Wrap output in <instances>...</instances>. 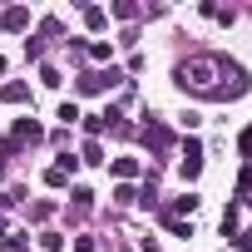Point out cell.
Segmentation results:
<instances>
[{
  "instance_id": "ffe728a7",
  "label": "cell",
  "mask_w": 252,
  "mask_h": 252,
  "mask_svg": "<svg viewBox=\"0 0 252 252\" xmlns=\"http://www.w3.org/2000/svg\"><path fill=\"white\" fill-rule=\"evenodd\" d=\"M60 119H64V124H74V119H84V114H79V104H74V99H64V104H60Z\"/></svg>"
},
{
  "instance_id": "3957f363",
  "label": "cell",
  "mask_w": 252,
  "mask_h": 252,
  "mask_svg": "<svg viewBox=\"0 0 252 252\" xmlns=\"http://www.w3.org/2000/svg\"><path fill=\"white\" fill-rule=\"evenodd\" d=\"M45 139V129H40V124L35 119H15V129H10V139H5V149H0V154H20V149H30V144H40Z\"/></svg>"
},
{
  "instance_id": "484cf974",
  "label": "cell",
  "mask_w": 252,
  "mask_h": 252,
  "mask_svg": "<svg viewBox=\"0 0 252 252\" xmlns=\"http://www.w3.org/2000/svg\"><path fill=\"white\" fill-rule=\"evenodd\" d=\"M232 242H237V247H242V252H252V232H237V237H232Z\"/></svg>"
},
{
  "instance_id": "7c38bea8",
  "label": "cell",
  "mask_w": 252,
  "mask_h": 252,
  "mask_svg": "<svg viewBox=\"0 0 252 252\" xmlns=\"http://www.w3.org/2000/svg\"><path fill=\"white\" fill-rule=\"evenodd\" d=\"M222 232H227V237H237V232H242V208H237V203L222 213Z\"/></svg>"
},
{
  "instance_id": "7402d4cb",
  "label": "cell",
  "mask_w": 252,
  "mask_h": 252,
  "mask_svg": "<svg viewBox=\"0 0 252 252\" xmlns=\"http://www.w3.org/2000/svg\"><path fill=\"white\" fill-rule=\"evenodd\" d=\"M247 193H252V163H247V168H242V178H237V198H247Z\"/></svg>"
},
{
  "instance_id": "9c48e42d",
  "label": "cell",
  "mask_w": 252,
  "mask_h": 252,
  "mask_svg": "<svg viewBox=\"0 0 252 252\" xmlns=\"http://www.w3.org/2000/svg\"><path fill=\"white\" fill-rule=\"evenodd\" d=\"M0 252H30V232H5L0 237Z\"/></svg>"
},
{
  "instance_id": "8fae6325",
  "label": "cell",
  "mask_w": 252,
  "mask_h": 252,
  "mask_svg": "<svg viewBox=\"0 0 252 252\" xmlns=\"http://www.w3.org/2000/svg\"><path fill=\"white\" fill-rule=\"evenodd\" d=\"M193 208H198V198H193V193H183V198H173L163 213H173V218H183V213H188V218H193Z\"/></svg>"
},
{
  "instance_id": "603a6c76",
  "label": "cell",
  "mask_w": 252,
  "mask_h": 252,
  "mask_svg": "<svg viewBox=\"0 0 252 252\" xmlns=\"http://www.w3.org/2000/svg\"><path fill=\"white\" fill-rule=\"evenodd\" d=\"M60 168H64V173L74 178V173H79V158H74V154H60Z\"/></svg>"
},
{
  "instance_id": "277c9868",
  "label": "cell",
  "mask_w": 252,
  "mask_h": 252,
  "mask_svg": "<svg viewBox=\"0 0 252 252\" xmlns=\"http://www.w3.org/2000/svg\"><path fill=\"white\" fill-rule=\"evenodd\" d=\"M144 144H149L154 154H168V149H173V129H168L163 119H149V124H144Z\"/></svg>"
},
{
  "instance_id": "2e32d148",
  "label": "cell",
  "mask_w": 252,
  "mask_h": 252,
  "mask_svg": "<svg viewBox=\"0 0 252 252\" xmlns=\"http://www.w3.org/2000/svg\"><path fill=\"white\" fill-rule=\"evenodd\" d=\"M109 15H119V20H134V15H139V5H134V0H114V5H109Z\"/></svg>"
},
{
  "instance_id": "44dd1931",
  "label": "cell",
  "mask_w": 252,
  "mask_h": 252,
  "mask_svg": "<svg viewBox=\"0 0 252 252\" xmlns=\"http://www.w3.org/2000/svg\"><path fill=\"white\" fill-rule=\"evenodd\" d=\"M114 198H119V203H139V193H134V183H119V188H114Z\"/></svg>"
},
{
  "instance_id": "30bf717a",
  "label": "cell",
  "mask_w": 252,
  "mask_h": 252,
  "mask_svg": "<svg viewBox=\"0 0 252 252\" xmlns=\"http://www.w3.org/2000/svg\"><path fill=\"white\" fill-rule=\"evenodd\" d=\"M89 60H99V64H114V45H109V40H89Z\"/></svg>"
},
{
  "instance_id": "83f0119b",
  "label": "cell",
  "mask_w": 252,
  "mask_h": 252,
  "mask_svg": "<svg viewBox=\"0 0 252 252\" xmlns=\"http://www.w3.org/2000/svg\"><path fill=\"white\" fill-rule=\"evenodd\" d=\"M0 74H5V60H0Z\"/></svg>"
},
{
  "instance_id": "5b68a950",
  "label": "cell",
  "mask_w": 252,
  "mask_h": 252,
  "mask_svg": "<svg viewBox=\"0 0 252 252\" xmlns=\"http://www.w3.org/2000/svg\"><path fill=\"white\" fill-rule=\"evenodd\" d=\"M178 173H183V183H193V178L203 173V144H198V139L183 144V163H178Z\"/></svg>"
},
{
  "instance_id": "d6986e66",
  "label": "cell",
  "mask_w": 252,
  "mask_h": 252,
  "mask_svg": "<svg viewBox=\"0 0 252 252\" xmlns=\"http://www.w3.org/2000/svg\"><path fill=\"white\" fill-rule=\"evenodd\" d=\"M40 247L45 252H64V232H40Z\"/></svg>"
},
{
  "instance_id": "7a4b0ae2",
  "label": "cell",
  "mask_w": 252,
  "mask_h": 252,
  "mask_svg": "<svg viewBox=\"0 0 252 252\" xmlns=\"http://www.w3.org/2000/svg\"><path fill=\"white\" fill-rule=\"evenodd\" d=\"M119 84H129V79H124V69H114V64L74 79V89H79V94H104V89H119Z\"/></svg>"
},
{
  "instance_id": "ac0fdd59",
  "label": "cell",
  "mask_w": 252,
  "mask_h": 252,
  "mask_svg": "<svg viewBox=\"0 0 252 252\" xmlns=\"http://www.w3.org/2000/svg\"><path fill=\"white\" fill-rule=\"evenodd\" d=\"M45 183H50V188H69V173L55 163V168H45Z\"/></svg>"
},
{
  "instance_id": "ba28073f",
  "label": "cell",
  "mask_w": 252,
  "mask_h": 252,
  "mask_svg": "<svg viewBox=\"0 0 252 252\" xmlns=\"http://www.w3.org/2000/svg\"><path fill=\"white\" fill-rule=\"evenodd\" d=\"M0 99H5V104H25V99H30V84H20V79L0 84Z\"/></svg>"
},
{
  "instance_id": "e0dca14e",
  "label": "cell",
  "mask_w": 252,
  "mask_h": 252,
  "mask_svg": "<svg viewBox=\"0 0 252 252\" xmlns=\"http://www.w3.org/2000/svg\"><path fill=\"white\" fill-rule=\"evenodd\" d=\"M40 84H45V89H60L64 79H60V69H55V64H40Z\"/></svg>"
},
{
  "instance_id": "d4e9b609",
  "label": "cell",
  "mask_w": 252,
  "mask_h": 252,
  "mask_svg": "<svg viewBox=\"0 0 252 252\" xmlns=\"http://www.w3.org/2000/svg\"><path fill=\"white\" fill-rule=\"evenodd\" d=\"M237 149H242V154L252 158V129H242V139H237Z\"/></svg>"
},
{
  "instance_id": "5bb4252c",
  "label": "cell",
  "mask_w": 252,
  "mask_h": 252,
  "mask_svg": "<svg viewBox=\"0 0 252 252\" xmlns=\"http://www.w3.org/2000/svg\"><path fill=\"white\" fill-rule=\"evenodd\" d=\"M84 25H89V30H104V25H109V10H99V5H84Z\"/></svg>"
},
{
  "instance_id": "cb8c5ba5",
  "label": "cell",
  "mask_w": 252,
  "mask_h": 252,
  "mask_svg": "<svg viewBox=\"0 0 252 252\" xmlns=\"http://www.w3.org/2000/svg\"><path fill=\"white\" fill-rule=\"evenodd\" d=\"M74 252H104V247H99L94 237H79V242H74Z\"/></svg>"
},
{
  "instance_id": "f1b7e54d",
  "label": "cell",
  "mask_w": 252,
  "mask_h": 252,
  "mask_svg": "<svg viewBox=\"0 0 252 252\" xmlns=\"http://www.w3.org/2000/svg\"><path fill=\"white\" fill-rule=\"evenodd\" d=\"M0 168H5V154H0Z\"/></svg>"
},
{
  "instance_id": "9a60e30c",
  "label": "cell",
  "mask_w": 252,
  "mask_h": 252,
  "mask_svg": "<svg viewBox=\"0 0 252 252\" xmlns=\"http://www.w3.org/2000/svg\"><path fill=\"white\" fill-rule=\"evenodd\" d=\"M79 163H109V158H104V149H99V139H89V144L79 149Z\"/></svg>"
},
{
  "instance_id": "8992f818",
  "label": "cell",
  "mask_w": 252,
  "mask_h": 252,
  "mask_svg": "<svg viewBox=\"0 0 252 252\" xmlns=\"http://www.w3.org/2000/svg\"><path fill=\"white\" fill-rule=\"evenodd\" d=\"M109 173H114L119 183H134V178H139V158H114V163H109Z\"/></svg>"
},
{
  "instance_id": "4fadbf2b",
  "label": "cell",
  "mask_w": 252,
  "mask_h": 252,
  "mask_svg": "<svg viewBox=\"0 0 252 252\" xmlns=\"http://www.w3.org/2000/svg\"><path fill=\"white\" fill-rule=\"evenodd\" d=\"M158 218H163V227H168L173 237H193V227H188L183 218H173V213H163V208H158Z\"/></svg>"
},
{
  "instance_id": "52a82bcc",
  "label": "cell",
  "mask_w": 252,
  "mask_h": 252,
  "mask_svg": "<svg viewBox=\"0 0 252 252\" xmlns=\"http://www.w3.org/2000/svg\"><path fill=\"white\" fill-rule=\"evenodd\" d=\"M25 25H30V10L25 5H10L5 15H0V30H25Z\"/></svg>"
},
{
  "instance_id": "4316f807",
  "label": "cell",
  "mask_w": 252,
  "mask_h": 252,
  "mask_svg": "<svg viewBox=\"0 0 252 252\" xmlns=\"http://www.w3.org/2000/svg\"><path fill=\"white\" fill-rule=\"evenodd\" d=\"M10 203H15V193H0V213H5V208H10Z\"/></svg>"
},
{
  "instance_id": "6da1fadb",
  "label": "cell",
  "mask_w": 252,
  "mask_h": 252,
  "mask_svg": "<svg viewBox=\"0 0 252 252\" xmlns=\"http://www.w3.org/2000/svg\"><path fill=\"white\" fill-rule=\"evenodd\" d=\"M173 79L183 94H198V99H242L247 94V74L237 64H227L222 55H188L173 69Z\"/></svg>"
}]
</instances>
